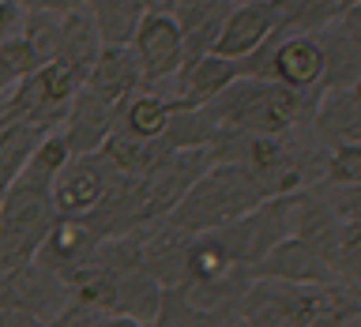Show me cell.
I'll return each instance as SVG.
<instances>
[{"instance_id": "1", "label": "cell", "mask_w": 361, "mask_h": 327, "mask_svg": "<svg viewBox=\"0 0 361 327\" xmlns=\"http://www.w3.org/2000/svg\"><path fill=\"white\" fill-rule=\"evenodd\" d=\"M320 94L324 90H290L275 79L237 75L207 109L219 121V128L248 135H290L301 124H312Z\"/></svg>"}, {"instance_id": "2", "label": "cell", "mask_w": 361, "mask_h": 327, "mask_svg": "<svg viewBox=\"0 0 361 327\" xmlns=\"http://www.w3.org/2000/svg\"><path fill=\"white\" fill-rule=\"evenodd\" d=\"M267 196V188L256 180V173L241 162H214L196 185H192L180 203L166 214V222L173 230L196 237V233H211L219 226L241 218L252 207H259Z\"/></svg>"}, {"instance_id": "3", "label": "cell", "mask_w": 361, "mask_h": 327, "mask_svg": "<svg viewBox=\"0 0 361 327\" xmlns=\"http://www.w3.org/2000/svg\"><path fill=\"white\" fill-rule=\"evenodd\" d=\"M56 222L53 180L23 169L0 199V275L38 256L45 233Z\"/></svg>"}, {"instance_id": "4", "label": "cell", "mask_w": 361, "mask_h": 327, "mask_svg": "<svg viewBox=\"0 0 361 327\" xmlns=\"http://www.w3.org/2000/svg\"><path fill=\"white\" fill-rule=\"evenodd\" d=\"M121 173L106 162L102 151L90 154H72L64 162V169L53 177V207L56 218H87L90 211L106 199V192L113 188V180Z\"/></svg>"}, {"instance_id": "5", "label": "cell", "mask_w": 361, "mask_h": 327, "mask_svg": "<svg viewBox=\"0 0 361 327\" xmlns=\"http://www.w3.org/2000/svg\"><path fill=\"white\" fill-rule=\"evenodd\" d=\"M68 304H72L68 282L45 264H38V259L0 275V309H23V312H30V316L49 323Z\"/></svg>"}, {"instance_id": "6", "label": "cell", "mask_w": 361, "mask_h": 327, "mask_svg": "<svg viewBox=\"0 0 361 327\" xmlns=\"http://www.w3.org/2000/svg\"><path fill=\"white\" fill-rule=\"evenodd\" d=\"M132 53L140 61L143 83H162L180 72L185 61V34L166 8H151L132 34Z\"/></svg>"}, {"instance_id": "7", "label": "cell", "mask_w": 361, "mask_h": 327, "mask_svg": "<svg viewBox=\"0 0 361 327\" xmlns=\"http://www.w3.org/2000/svg\"><path fill=\"white\" fill-rule=\"evenodd\" d=\"M282 27L279 4L275 0H245V4H233V11L222 23V34L214 42L211 53L226 56V61H245L248 53H256L271 34Z\"/></svg>"}, {"instance_id": "8", "label": "cell", "mask_w": 361, "mask_h": 327, "mask_svg": "<svg viewBox=\"0 0 361 327\" xmlns=\"http://www.w3.org/2000/svg\"><path fill=\"white\" fill-rule=\"evenodd\" d=\"M162 8L177 19L180 34H185V61H180V68H188L214 49L226 16L233 11V0H166Z\"/></svg>"}, {"instance_id": "9", "label": "cell", "mask_w": 361, "mask_h": 327, "mask_svg": "<svg viewBox=\"0 0 361 327\" xmlns=\"http://www.w3.org/2000/svg\"><path fill=\"white\" fill-rule=\"evenodd\" d=\"M248 278H267V282H290V286H324L338 275L324 264L312 248H305L298 237H282L259 264L248 271Z\"/></svg>"}, {"instance_id": "10", "label": "cell", "mask_w": 361, "mask_h": 327, "mask_svg": "<svg viewBox=\"0 0 361 327\" xmlns=\"http://www.w3.org/2000/svg\"><path fill=\"white\" fill-rule=\"evenodd\" d=\"M143 87V72H140V61H135L132 45H102L94 68H90L83 90H90L94 98H102L106 106L124 109V101H128L135 90Z\"/></svg>"}, {"instance_id": "11", "label": "cell", "mask_w": 361, "mask_h": 327, "mask_svg": "<svg viewBox=\"0 0 361 327\" xmlns=\"http://www.w3.org/2000/svg\"><path fill=\"white\" fill-rule=\"evenodd\" d=\"M293 237H298L305 248H312V252L335 271L338 237H343V218L327 207L324 196L316 188H301L298 192V203H293Z\"/></svg>"}, {"instance_id": "12", "label": "cell", "mask_w": 361, "mask_h": 327, "mask_svg": "<svg viewBox=\"0 0 361 327\" xmlns=\"http://www.w3.org/2000/svg\"><path fill=\"white\" fill-rule=\"evenodd\" d=\"M271 79L290 90H320L324 49L316 34H282L271 53Z\"/></svg>"}, {"instance_id": "13", "label": "cell", "mask_w": 361, "mask_h": 327, "mask_svg": "<svg viewBox=\"0 0 361 327\" xmlns=\"http://www.w3.org/2000/svg\"><path fill=\"white\" fill-rule=\"evenodd\" d=\"M113 124H117V109L106 106L102 98H94L90 90L79 87L75 98H72V106H68V113H64L61 132H64L68 151H72V154H90V151H98V147L106 143V135L113 132Z\"/></svg>"}, {"instance_id": "14", "label": "cell", "mask_w": 361, "mask_h": 327, "mask_svg": "<svg viewBox=\"0 0 361 327\" xmlns=\"http://www.w3.org/2000/svg\"><path fill=\"white\" fill-rule=\"evenodd\" d=\"M237 75H241L237 72V61H226V56H219V53H207V56H200L196 64H188V68L177 72V98H169V106L173 109L211 106Z\"/></svg>"}, {"instance_id": "15", "label": "cell", "mask_w": 361, "mask_h": 327, "mask_svg": "<svg viewBox=\"0 0 361 327\" xmlns=\"http://www.w3.org/2000/svg\"><path fill=\"white\" fill-rule=\"evenodd\" d=\"M237 320L245 327H298L293 323V286L252 278L237 301Z\"/></svg>"}, {"instance_id": "16", "label": "cell", "mask_w": 361, "mask_h": 327, "mask_svg": "<svg viewBox=\"0 0 361 327\" xmlns=\"http://www.w3.org/2000/svg\"><path fill=\"white\" fill-rule=\"evenodd\" d=\"M94 233L87 230L83 218H56L53 230L45 233V241L38 248V264H45L49 271H56V275H64L68 267L83 264V259L94 252Z\"/></svg>"}, {"instance_id": "17", "label": "cell", "mask_w": 361, "mask_h": 327, "mask_svg": "<svg viewBox=\"0 0 361 327\" xmlns=\"http://www.w3.org/2000/svg\"><path fill=\"white\" fill-rule=\"evenodd\" d=\"M98 53H102V38H98V27H94V19H90V11L79 8V11L61 16V45H56L53 61L68 64L87 83L90 68H94V61H98Z\"/></svg>"}, {"instance_id": "18", "label": "cell", "mask_w": 361, "mask_h": 327, "mask_svg": "<svg viewBox=\"0 0 361 327\" xmlns=\"http://www.w3.org/2000/svg\"><path fill=\"white\" fill-rule=\"evenodd\" d=\"M312 132L327 143H361V101L350 90H324L312 113Z\"/></svg>"}, {"instance_id": "19", "label": "cell", "mask_w": 361, "mask_h": 327, "mask_svg": "<svg viewBox=\"0 0 361 327\" xmlns=\"http://www.w3.org/2000/svg\"><path fill=\"white\" fill-rule=\"evenodd\" d=\"M151 8H162V4L158 0H90L87 4L102 45H132L135 27Z\"/></svg>"}, {"instance_id": "20", "label": "cell", "mask_w": 361, "mask_h": 327, "mask_svg": "<svg viewBox=\"0 0 361 327\" xmlns=\"http://www.w3.org/2000/svg\"><path fill=\"white\" fill-rule=\"evenodd\" d=\"M219 135V121L211 117L207 106L200 109H173L169 113L166 132L158 135V143L166 151H188V147H211Z\"/></svg>"}, {"instance_id": "21", "label": "cell", "mask_w": 361, "mask_h": 327, "mask_svg": "<svg viewBox=\"0 0 361 327\" xmlns=\"http://www.w3.org/2000/svg\"><path fill=\"white\" fill-rule=\"evenodd\" d=\"M169 113H173L169 98L132 94L128 101H124L121 117H117V128H124L128 135H135V140H158V135L166 132V124H169Z\"/></svg>"}, {"instance_id": "22", "label": "cell", "mask_w": 361, "mask_h": 327, "mask_svg": "<svg viewBox=\"0 0 361 327\" xmlns=\"http://www.w3.org/2000/svg\"><path fill=\"white\" fill-rule=\"evenodd\" d=\"M151 327H230V323H226L222 316L192 304L185 297V290L162 286V297H158V312H154Z\"/></svg>"}, {"instance_id": "23", "label": "cell", "mask_w": 361, "mask_h": 327, "mask_svg": "<svg viewBox=\"0 0 361 327\" xmlns=\"http://www.w3.org/2000/svg\"><path fill=\"white\" fill-rule=\"evenodd\" d=\"M279 4V16H282V27L279 34H316L324 30L331 19L343 16V4L338 0H275Z\"/></svg>"}, {"instance_id": "24", "label": "cell", "mask_w": 361, "mask_h": 327, "mask_svg": "<svg viewBox=\"0 0 361 327\" xmlns=\"http://www.w3.org/2000/svg\"><path fill=\"white\" fill-rule=\"evenodd\" d=\"M42 64H49V61H45V56L34 49L23 34H8V38H0V94L11 90L19 79L34 75Z\"/></svg>"}, {"instance_id": "25", "label": "cell", "mask_w": 361, "mask_h": 327, "mask_svg": "<svg viewBox=\"0 0 361 327\" xmlns=\"http://www.w3.org/2000/svg\"><path fill=\"white\" fill-rule=\"evenodd\" d=\"M23 38H27L34 49L45 56V61H53V56H56V45H61V16L27 11V16H23Z\"/></svg>"}, {"instance_id": "26", "label": "cell", "mask_w": 361, "mask_h": 327, "mask_svg": "<svg viewBox=\"0 0 361 327\" xmlns=\"http://www.w3.org/2000/svg\"><path fill=\"white\" fill-rule=\"evenodd\" d=\"M327 185H361V143H335L324 169Z\"/></svg>"}, {"instance_id": "27", "label": "cell", "mask_w": 361, "mask_h": 327, "mask_svg": "<svg viewBox=\"0 0 361 327\" xmlns=\"http://www.w3.org/2000/svg\"><path fill=\"white\" fill-rule=\"evenodd\" d=\"M335 275L361 286V226L343 222V237H338V259H335Z\"/></svg>"}, {"instance_id": "28", "label": "cell", "mask_w": 361, "mask_h": 327, "mask_svg": "<svg viewBox=\"0 0 361 327\" xmlns=\"http://www.w3.org/2000/svg\"><path fill=\"white\" fill-rule=\"evenodd\" d=\"M312 188L320 192L324 203L343 222H357L361 226V185H327V180H320V185H312Z\"/></svg>"}, {"instance_id": "29", "label": "cell", "mask_w": 361, "mask_h": 327, "mask_svg": "<svg viewBox=\"0 0 361 327\" xmlns=\"http://www.w3.org/2000/svg\"><path fill=\"white\" fill-rule=\"evenodd\" d=\"M109 316H113V312H106V309H90V304L72 301L64 312H56L45 327H106Z\"/></svg>"}, {"instance_id": "30", "label": "cell", "mask_w": 361, "mask_h": 327, "mask_svg": "<svg viewBox=\"0 0 361 327\" xmlns=\"http://www.w3.org/2000/svg\"><path fill=\"white\" fill-rule=\"evenodd\" d=\"M19 4L23 11H45V16H68V11H79L87 8L90 0H11Z\"/></svg>"}, {"instance_id": "31", "label": "cell", "mask_w": 361, "mask_h": 327, "mask_svg": "<svg viewBox=\"0 0 361 327\" xmlns=\"http://www.w3.org/2000/svg\"><path fill=\"white\" fill-rule=\"evenodd\" d=\"M0 327H45V320L23 312V309H0Z\"/></svg>"}, {"instance_id": "32", "label": "cell", "mask_w": 361, "mask_h": 327, "mask_svg": "<svg viewBox=\"0 0 361 327\" xmlns=\"http://www.w3.org/2000/svg\"><path fill=\"white\" fill-rule=\"evenodd\" d=\"M106 327H151L147 320H135V316H109Z\"/></svg>"}, {"instance_id": "33", "label": "cell", "mask_w": 361, "mask_h": 327, "mask_svg": "<svg viewBox=\"0 0 361 327\" xmlns=\"http://www.w3.org/2000/svg\"><path fill=\"white\" fill-rule=\"evenodd\" d=\"M338 327H361V309H357V312H350L346 320H338Z\"/></svg>"}, {"instance_id": "34", "label": "cell", "mask_w": 361, "mask_h": 327, "mask_svg": "<svg viewBox=\"0 0 361 327\" xmlns=\"http://www.w3.org/2000/svg\"><path fill=\"white\" fill-rule=\"evenodd\" d=\"M158 4H166V0H158Z\"/></svg>"}]
</instances>
